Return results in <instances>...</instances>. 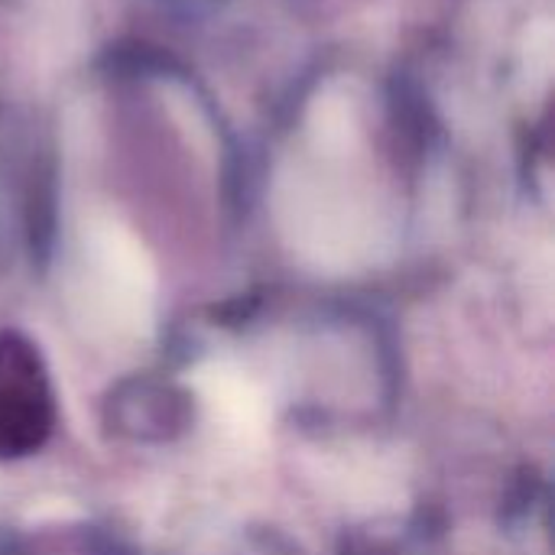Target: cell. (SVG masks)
Instances as JSON below:
<instances>
[{"label": "cell", "instance_id": "obj_1", "mask_svg": "<svg viewBox=\"0 0 555 555\" xmlns=\"http://www.w3.org/2000/svg\"><path fill=\"white\" fill-rule=\"evenodd\" d=\"M55 423L39 351L16 332L0 335V459L36 452Z\"/></svg>", "mask_w": 555, "mask_h": 555}]
</instances>
